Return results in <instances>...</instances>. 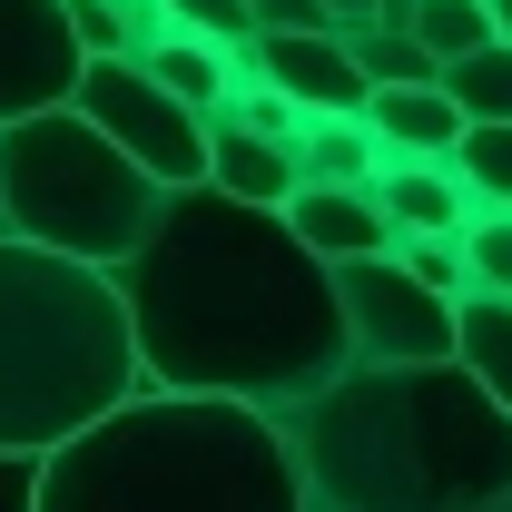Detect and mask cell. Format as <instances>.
<instances>
[{
	"mask_svg": "<svg viewBox=\"0 0 512 512\" xmlns=\"http://www.w3.org/2000/svg\"><path fill=\"white\" fill-rule=\"evenodd\" d=\"M0 512H40V453L0 444Z\"/></svg>",
	"mask_w": 512,
	"mask_h": 512,
	"instance_id": "obj_23",
	"label": "cell"
},
{
	"mask_svg": "<svg viewBox=\"0 0 512 512\" xmlns=\"http://www.w3.org/2000/svg\"><path fill=\"white\" fill-rule=\"evenodd\" d=\"M69 30H79L89 60L99 50H128V0H69Z\"/></svg>",
	"mask_w": 512,
	"mask_h": 512,
	"instance_id": "obj_22",
	"label": "cell"
},
{
	"mask_svg": "<svg viewBox=\"0 0 512 512\" xmlns=\"http://www.w3.org/2000/svg\"><path fill=\"white\" fill-rule=\"evenodd\" d=\"M119 286L158 384H207L286 414L355 365L335 266L296 237L286 207L237 197L217 178L168 188L158 227L119 256Z\"/></svg>",
	"mask_w": 512,
	"mask_h": 512,
	"instance_id": "obj_1",
	"label": "cell"
},
{
	"mask_svg": "<svg viewBox=\"0 0 512 512\" xmlns=\"http://www.w3.org/2000/svg\"><path fill=\"white\" fill-rule=\"evenodd\" d=\"M237 50H247V69L276 79L306 119H316V109H365V99H375V69L355 60L345 30H256V40H237Z\"/></svg>",
	"mask_w": 512,
	"mask_h": 512,
	"instance_id": "obj_9",
	"label": "cell"
},
{
	"mask_svg": "<svg viewBox=\"0 0 512 512\" xmlns=\"http://www.w3.org/2000/svg\"><path fill=\"white\" fill-rule=\"evenodd\" d=\"M453 355H463V365H473V375L512 404V296L463 286V306H453Z\"/></svg>",
	"mask_w": 512,
	"mask_h": 512,
	"instance_id": "obj_15",
	"label": "cell"
},
{
	"mask_svg": "<svg viewBox=\"0 0 512 512\" xmlns=\"http://www.w3.org/2000/svg\"><path fill=\"white\" fill-rule=\"evenodd\" d=\"M286 217H296V237H306L325 266L404 247V237H394V217H384V197H375V178H296Z\"/></svg>",
	"mask_w": 512,
	"mask_h": 512,
	"instance_id": "obj_10",
	"label": "cell"
},
{
	"mask_svg": "<svg viewBox=\"0 0 512 512\" xmlns=\"http://www.w3.org/2000/svg\"><path fill=\"white\" fill-rule=\"evenodd\" d=\"M79 30L69 0H0V119H30L79 89Z\"/></svg>",
	"mask_w": 512,
	"mask_h": 512,
	"instance_id": "obj_8",
	"label": "cell"
},
{
	"mask_svg": "<svg viewBox=\"0 0 512 512\" xmlns=\"http://www.w3.org/2000/svg\"><path fill=\"white\" fill-rule=\"evenodd\" d=\"M335 10V30H365V20H384V0H325Z\"/></svg>",
	"mask_w": 512,
	"mask_h": 512,
	"instance_id": "obj_25",
	"label": "cell"
},
{
	"mask_svg": "<svg viewBox=\"0 0 512 512\" xmlns=\"http://www.w3.org/2000/svg\"><path fill=\"white\" fill-rule=\"evenodd\" d=\"M375 197L394 217V237H463V217H473V188L453 158H384Z\"/></svg>",
	"mask_w": 512,
	"mask_h": 512,
	"instance_id": "obj_12",
	"label": "cell"
},
{
	"mask_svg": "<svg viewBox=\"0 0 512 512\" xmlns=\"http://www.w3.org/2000/svg\"><path fill=\"white\" fill-rule=\"evenodd\" d=\"M138 60L158 69L178 99H197L207 119H217V109L237 99V79H247V50H237V40H217V30H197V20H168V30H158Z\"/></svg>",
	"mask_w": 512,
	"mask_h": 512,
	"instance_id": "obj_14",
	"label": "cell"
},
{
	"mask_svg": "<svg viewBox=\"0 0 512 512\" xmlns=\"http://www.w3.org/2000/svg\"><path fill=\"white\" fill-rule=\"evenodd\" d=\"M355 40V60L375 69V79H434V50H424V30H394V20H365V30H345Z\"/></svg>",
	"mask_w": 512,
	"mask_h": 512,
	"instance_id": "obj_18",
	"label": "cell"
},
{
	"mask_svg": "<svg viewBox=\"0 0 512 512\" xmlns=\"http://www.w3.org/2000/svg\"><path fill=\"white\" fill-rule=\"evenodd\" d=\"M404 266H414L424 286H444V296H463V286H473V256H463V237H404Z\"/></svg>",
	"mask_w": 512,
	"mask_h": 512,
	"instance_id": "obj_21",
	"label": "cell"
},
{
	"mask_svg": "<svg viewBox=\"0 0 512 512\" xmlns=\"http://www.w3.org/2000/svg\"><path fill=\"white\" fill-rule=\"evenodd\" d=\"M306 512H493L512 503V404L463 355H355L286 404Z\"/></svg>",
	"mask_w": 512,
	"mask_h": 512,
	"instance_id": "obj_2",
	"label": "cell"
},
{
	"mask_svg": "<svg viewBox=\"0 0 512 512\" xmlns=\"http://www.w3.org/2000/svg\"><path fill=\"white\" fill-rule=\"evenodd\" d=\"M148 384L119 266L0 227V444L50 453Z\"/></svg>",
	"mask_w": 512,
	"mask_h": 512,
	"instance_id": "obj_4",
	"label": "cell"
},
{
	"mask_svg": "<svg viewBox=\"0 0 512 512\" xmlns=\"http://www.w3.org/2000/svg\"><path fill=\"white\" fill-rule=\"evenodd\" d=\"M256 30H335L325 0H256Z\"/></svg>",
	"mask_w": 512,
	"mask_h": 512,
	"instance_id": "obj_24",
	"label": "cell"
},
{
	"mask_svg": "<svg viewBox=\"0 0 512 512\" xmlns=\"http://www.w3.org/2000/svg\"><path fill=\"white\" fill-rule=\"evenodd\" d=\"M365 119H375L384 158H453V138H463V99L444 89V69H434V79H375Z\"/></svg>",
	"mask_w": 512,
	"mask_h": 512,
	"instance_id": "obj_11",
	"label": "cell"
},
{
	"mask_svg": "<svg viewBox=\"0 0 512 512\" xmlns=\"http://www.w3.org/2000/svg\"><path fill=\"white\" fill-rule=\"evenodd\" d=\"M444 89L463 99V119H512V30L473 40L463 60H444Z\"/></svg>",
	"mask_w": 512,
	"mask_h": 512,
	"instance_id": "obj_16",
	"label": "cell"
},
{
	"mask_svg": "<svg viewBox=\"0 0 512 512\" xmlns=\"http://www.w3.org/2000/svg\"><path fill=\"white\" fill-rule=\"evenodd\" d=\"M414 30L434 60H463L473 40H493V0H414Z\"/></svg>",
	"mask_w": 512,
	"mask_h": 512,
	"instance_id": "obj_19",
	"label": "cell"
},
{
	"mask_svg": "<svg viewBox=\"0 0 512 512\" xmlns=\"http://www.w3.org/2000/svg\"><path fill=\"white\" fill-rule=\"evenodd\" d=\"M0 207H10V227L40 237V247L119 266V256L158 227L168 178H158L148 158H128L79 99H50V109H30V119H0Z\"/></svg>",
	"mask_w": 512,
	"mask_h": 512,
	"instance_id": "obj_5",
	"label": "cell"
},
{
	"mask_svg": "<svg viewBox=\"0 0 512 512\" xmlns=\"http://www.w3.org/2000/svg\"><path fill=\"white\" fill-rule=\"evenodd\" d=\"M40 512H306V463L276 404L148 375L40 463Z\"/></svg>",
	"mask_w": 512,
	"mask_h": 512,
	"instance_id": "obj_3",
	"label": "cell"
},
{
	"mask_svg": "<svg viewBox=\"0 0 512 512\" xmlns=\"http://www.w3.org/2000/svg\"><path fill=\"white\" fill-rule=\"evenodd\" d=\"M493 30H512V0H493Z\"/></svg>",
	"mask_w": 512,
	"mask_h": 512,
	"instance_id": "obj_26",
	"label": "cell"
},
{
	"mask_svg": "<svg viewBox=\"0 0 512 512\" xmlns=\"http://www.w3.org/2000/svg\"><path fill=\"white\" fill-rule=\"evenodd\" d=\"M0 227H10V207H0Z\"/></svg>",
	"mask_w": 512,
	"mask_h": 512,
	"instance_id": "obj_27",
	"label": "cell"
},
{
	"mask_svg": "<svg viewBox=\"0 0 512 512\" xmlns=\"http://www.w3.org/2000/svg\"><path fill=\"white\" fill-rule=\"evenodd\" d=\"M463 256H473V286L512 296V207H473L463 217Z\"/></svg>",
	"mask_w": 512,
	"mask_h": 512,
	"instance_id": "obj_20",
	"label": "cell"
},
{
	"mask_svg": "<svg viewBox=\"0 0 512 512\" xmlns=\"http://www.w3.org/2000/svg\"><path fill=\"white\" fill-rule=\"evenodd\" d=\"M207 178L237 197H266V207H286L296 197V138H276V128H247L237 109H217V128H207Z\"/></svg>",
	"mask_w": 512,
	"mask_h": 512,
	"instance_id": "obj_13",
	"label": "cell"
},
{
	"mask_svg": "<svg viewBox=\"0 0 512 512\" xmlns=\"http://www.w3.org/2000/svg\"><path fill=\"white\" fill-rule=\"evenodd\" d=\"M453 168H463L473 207H512V119H463V138H453Z\"/></svg>",
	"mask_w": 512,
	"mask_h": 512,
	"instance_id": "obj_17",
	"label": "cell"
},
{
	"mask_svg": "<svg viewBox=\"0 0 512 512\" xmlns=\"http://www.w3.org/2000/svg\"><path fill=\"white\" fill-rule=\"evenodd\" d=\"M335 296H345V335H355V355H453V306L444 286H424L404 247L384 256H345L335 266Z\"/></svg>",
	"mask_w": 512,
	"mask_h": 512,
	"instance_id": "obj_7",
	"label": "cell"
},
{
	"mask_svg": "<svg viewBox=\"0 0 512 512\" xmlns=\"http://www.w3.org/2000/svg\"><path fill=\"white\" fill-rule=\"evenodd\" d=\"M69 99L109 128L128 158H148L168 188L207 178V128H217V119H207L197 99H178L138 50H99V60H79V89H69Z\"/></svg>",
	"mask_w": 512,
	"mask_h": 512,
	"instance_id": "obj_6",
	"label": "cell"
}]
</instances>
